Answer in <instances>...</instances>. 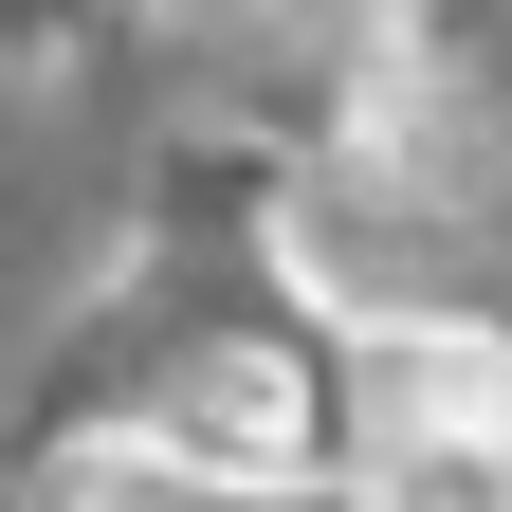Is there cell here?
I'll return each instance as SVG.
<instances>
[{
    "label": "cell",
    "mask_w": 512,
    "mask_h": 512,
    "mask_svg": "<svg viewBox=\"0 0 512 512\" xmlns=\"http://www.w3.org/2000/svg\"><path fill=\"white\" fill-rule=\"evenodd\" d=\"M366 494L384 512H512V330H403L366 366Z\"/></svg>",
    "instance_id": "obj_1"
}]
</instances>
